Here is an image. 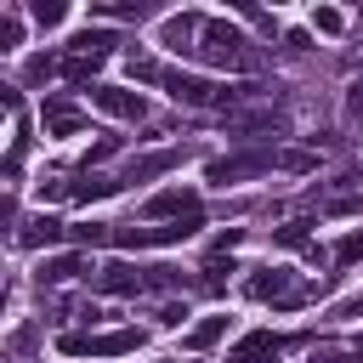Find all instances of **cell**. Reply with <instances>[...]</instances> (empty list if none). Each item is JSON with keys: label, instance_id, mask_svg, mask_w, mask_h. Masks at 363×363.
I'll list each match as a JSON object with an SVG mask.
<instances>
[{"label": "cell", "instance_id": "obj_30", "mask_svg": "<svg viewBox=\"0 0 363 363\" xmlns=\"http://www.w3.org/2000/svg\"><path fill=\"white\" fill-rule=\"evenodd\" d=\"M113 147H119V142H113V136H102V142H96V147H91V153H85V170H91V164H96V159H108V153H113Z\"/></svg>", "mask_w": 363, "mask_h": 363}, {"label": "cell", "instance_id": "obj_31", "mask_svg": "<svg viewBox=\"0 0 363 363\" xmlns=\"http://www.w3.org/2000/svg\"><path fill=\"white\" fill-rule=\"evenodd\" d=\"M233 244H238V227H227V233H216V244H210V250L221 255V250H233Z\"/></svg>", "mask_w": 363, "mask_h": 363}, {"label": "cell", "instance_id": "obj_32", "mask_svg": "<svg viewBox=\"0 0 363 363\" xmlns=\"http://www.w3.org/2000/svg\"><path fill=\"white\" fill-rule=\"evenodd\" d=\"M335 318H363V295H357V301H346V306H340Z\"/></svg>", "mask_w": 363, "mask_h": 363}, {"label": "cell", "instance_id": "obj_3", "mask_svg": "<svg viewBox=\"0 0 363 363\" xmlns=\"http://www.w3.org/2000/svg\"><path fill=\"white\" fill-rule=\"evenodd\" d=\"M142 346V329H108V335H57V352L68 357H125Z\"/></svg>", "mask_w": 363, "mask_h": 363}, {"label": "cell", "instance_id": "obj_17", "mask_svg": "<svg viewBox=\"0 0 363 363\" xmlns=\"http://www.w3.org/2000/svg\"><path fill=\"white\" fill-rule=\"evenodd\" d=\"M221 335H227V318H221V312H216V318H199V323L187 329V352H210Z\"/></svg>", "mask_w": 363, "mask_h": 363}, {"label": "cell", "instance_id": "obj_9", "mask_svg": "<svg viewBox=\"0 0 363 363\" xmlns=\"http://www.w3.org/2000/svg\"><path fill=\"white\" fill-rule=\"evenodd\" d=\"M40 119H45L51 136H74V130H85V113H79L74 102H62V96H51V102L40 108Z\"/></svg>", "mask_w": 363, "mask_h": 363}, {"label": "cell", "instance_id": "obj_33", "mask_svg": "<svg viewBox=\"0 0 363 363\" xmlns=\"http://www.w3.org/2000/svg\"><path fill=\"white\" fill-rule=\"evenodd\" d=\"M357 357H363V335H357Z\"/></svg>", "mask_w": 363, "mask_h": 363}, {"label": "cell", "instance_id": "obj_1", "mask_svg": "<svg viewBox=\"0 0 363 363\" xmlns=\"http://www.w3.org/2000/svg\"><path fill=\"white\" fill-rule=\"evenodd\" d=\"M164 91L182 102V108H233L244 96H261L267 85H216L204 74H182V68H164Z\"/></svg>", "mask_w": 363, "mask_h": 363}, {"label": "cell", "instance_id": "obj_6", "mask_svg": "<svg viewBox=\"0 0 363 363\" xmlns=\"http://www.w3.org/2000/svg\"><path fill=\"white\" fill-rule=\"evenodd\" d=\"M272 164H278V153H233V159H216L204 176L216 187H227V182H244V176H267Z\"/></svg>", "mask_w": 363, "mask_h": 363}, {"label": "cell", "instance_id": "obj_4", "mask_svg": "<svg viewBox=\"0 0 363 363\" xmlns=\"http://www.w3.org/2000/svg\"><path fill=\"white\" fill-rule=\"evenodd\" d=\"M250 295H255V301H278V306H301L312 289H295L284 267H255V272H250Z\"/></svg>", "mask_w": 363, "mask_h": 363}, {"label": "cell", "instance_id": "obj_29", "mask_svg": "<svg viewBox=\"0 0 363 363\" xmlns=\"http://www.w3.org/2000/svg\"><path fill=\"white\" fill-rule=\"evenodd\" d=\"M17 40H23V28H17V23H11V17H6V23H0V51H11V45H17Z\"/></svg>", "mask_w": 363, "mask_h": 363}, {"label": "cell", "instance_id": "obj_22", "mask_svg": "<svg viewBox=\"0 0 363 363\" xmlns=\"http://www.w3.org/2000/svg\"><path fill=\"white\" fill-rule=\"evenodd\" d=\"M335 261H340V267H352V261H363V227H357V233H346V238L335 244Z\"/></svg>", "mask_w": 363, "mask_h": 363}, {"label": "cell", "instance_id": "obj_13", "mask_svg": "<svg viewBox=\"0 0 363 363\" xmlns=\"http://www.w3.org/2000/svg\"><path fill=\"white\" fill-rule=\"evenodd\" d=\"M147 216H176L182 221V216H199V199L187 187H170V193H153L147 199Z\"/></svg>", "mask_w": 363, "mask_h": 363}, {"label": "cell", "instance_id": "obj_8", "mask_svg": "<svg viewBox=\"0 0 363 363\" xmlns=\"http://www.w3.org/2000/svg\"><path fill=\"white\" fill-rule=\"evenodd\" d=\"M182 159H187V147H159V153H142V159H130V164H125V176H119V182H147V176L182 170Z\"/></svg>", "mask_w": 363, "mask_h": 363}, {"label": "cell", "instance_id": "obj_11", "mask_svg": "<svg viewBox=\"0 0 363 363\" xmlns=\"http://www.w3.org/2000/svg\"><path fill=\"white\" fill-rule=\"evenodd\" d=\"M199 28H204V17H187V11H182V17H164L159 40H164L170 51H187V57H193V51H199V45H193V34H199Z\"/></svg>", "mask_w": 363, "mask_h": 363}, {"label": "cell", "instance_id": "obj_20", "mask_svg": "<svg viewBox=\"0 0 363 363\" xmlns=\"http://www.w3.org/2000/svg\"><path fill=\"white\" fill-rule=\"evenodd\" d=\"M278 244H284V250H312L306 221H284V227H278Z\"/></svg>", "mask_w": 363, "mask_h": 363}, {"label": "cell", "instance_id": "obj_5", "mask_svg": "<svg viewBox=\"0 0 363 363\" xmlns=\"http://www.w3.org/2000/svg\"><path fill=\"white\" fill-rule=\"evenodd\" d=\"M91 102H96L102 113L125 119V125H142V119H147V102H142V91H125V85H91Z\"/></svg>", "mask_w": 363, "mask_h": 363}, {"label": "cell", "instance_id": "obj_19", "mask_svg": "<svg viewBox=\"0 0 363 363\" xmlns=\"http://www.w3.org/2000/svg\"><path fill=\"white\" fill-rule=\"evenodd\" d=\"M125 68H130V79H159V85H164V68H159L153 57H142V51H130Z\"/></svg>", "mask_w": 363, "mask_h": 363}, {"label": "cell", "instance_id": "obj_24", "mask_svg": "<svg viewBox=\"0 0 363 363\" xmlns=\"http://www.w3.org/2000/svg\"><path fill=\"white\" fill-rule=\"evenodd\" d=\"M312 23H318L323 34H340V28H346V17H340L335 6H318V11H312Z\"/></svg>", "mask_w": 363, "mask_h": 363}, {"label": "cell", "instance_id": "obj_28", "mask_svg": "<svg viewBox=\"0 0 363 363\" xmlns=\"http://www.w3.org/2000/svg\"><path fill=\"white\" fill-rule=\"evenodd\" d=\"M182 318H187V306H176V301L159 306V323H164V329H182Z\"/></svg>", "mask_w": 363, "mask_h": 363}, {"label": "cell", "instance_id": "obj_21", "mask_svg": "<svg viewBox=\"0 0 363 363\" xmlns=\"http://www.w3.org/2000/svg\"><path fill=\"white\" fill-rule=\"evenodd\" d=\"M28 11H34V23H40V28H51V23H62V17H68V6H62V0H34Z\"/></svg>", "mask_w": 363, "mask_h": 363}, {"label": "cell", "instance_id": "obj_7", "mask_svg": "<svg viewBox=\"0 0 363 363\" xmlns=\"http://www.w3.org/2000/svg\"><path fill=\"white\" fill-rule=\"evenodd\" d=\"M278 352H284V340H278L272 329H250V335L227 352V363H278Z\"/></svg>", "mask_w": 363, "mask_h": 363}, {"label": "cell", "instance_id": "obj_25", "mask_svg": "<svg viewBox=\"0 0 363 363\" xmlns=\"http://www.w3.org/2000/svg\"><path fill=\"white\" fill-rule=\"evenodd\" d=\"M238 125H250V130H284V119H278L272 108H261V113H244Z\"/></svg>", "mask_w": 363, "mask_h": 363}, {"label": "cell", "instance_id": "obj_12", "mask_svg": "<svg viewBox=\"0 0 363 363\" xmlns=\"http://www.w3.org/2000/svg\"><path fill=\"white\" fill-rule=\"evenodd\" d=\"M62 238H68V227H62V221H51V216H34V221H23V227H17V244H23V250L62 244Z\"/></svg>", "mask_w": 363, "mask_h": 363}, {"label": "cell", "instance_id": "obj_15", "mask_svg": "<svg viewBox=\"0 0 363 363\" xmlns=\"http://www.w3.org/2000/svg\"><path fill=\"white\" fill-rule=\"evenodd\" d=\"M113 45H119L113 28H79V34L68 40V51H91V57H113Z\"/></svg>", "mask_w": 363, "mask_h": 363}, {"label": "cell", "instance_id": "obj_26", "mask_svg": "<svg viewBox=\"0 0 363 363\" xmlns=\"http://www.w3.org/2000/svg\"><path fill=\"white\" fill-rule=\"evenodd\" d=\"M278 164H284V170H301V176H306V170H318V159H312V153H301V147L278 153Z\"/></svg>", "mask_w": 363, "mask_h": 363}, {"label": "cell", "instance_id": "obj_16", "mask_svg": "<svg viewBox=\"0 0 363 363\" xmlns=\"http://www.w3.org/2000/svg\"><path fill=\"white\" fill-rule=\"evenodd\" d=\"M125 182L119 176H85V182H68V199H79V204H91V199H113Z\"/></svg>", "mask_w": 363, "mask_h": 363}, {"label": "cell", "instance_id": "obj_2", "mask_svg": "<svg viewBox=\"0 0 363 363\" xmlns=\"http://www.w3.org/2000/svg\"><path fill=\"white\" fill-rule=\"evenodd\" d=\"M199 62H210V68H244L250 62V51H244V34L233 28V23H204L199 28V51H193Z\"/></svg>", "mask_w": 363, "mask_h": 363}, {"label": "cell", "instance_id": "obj_23", "mask_svg": "<svg viewBox=\"0 0 363 363\" xmlns=\"http://www.w3.org/2000/svg\"><path fill=\"white\" fill-rule=\"evenodd\" d=\"M227 272H238V267H233V261H221V255H210V261H204V278H199V284H204V289H221V278H227Z\"/></svg>", "mask_w": 363, "mask_h": 363}, {"label": "cell", "instance_id": "obj_14", "mask_svg": "<svg viewBox=\"0 0 363 363\" xmlns=\"http://www.w3.org/2000/svg\"><path fill=\"white\" fill-rule=\"evenodd\" d=\"M79 272H96V267L85 255H51V261H40V284H68Z\"/></svg>", "mask_w": 363, "mask_h": 363}, {"label": "cell", "instance_id": "obj_10", "mask_svg": "<svg viewBox=\"0 0 363 363\" xmlns=\"http://www.w3.org/2000/svg\"><path fill=\"white\" fill-rule=\"evenodd\" d=\"M96 289H102V295H136V289H147V278H142L136 267L113 261V267H102V272H96Z\"/></svg>", "mask_w": 363, "mask_h": 363}, {"label": "cell", "instance_id": "obj_27", "mask_svg": "<svg viewBox=\"0 0 363 363\" xmlns=\"http://www.w3.org/2000/svg\"><path fill=\"white\" fill-rule=\"evenodd\" d=\"M346 113H352V119H363V74L346 85Z\"/></svg>", "mask_w": 363, "mask_h": 363}, {"label": "cell", "instance_id": "obj_18", "mask_svg": "<svg viewBox=\"0 0 363 363\" xmlns=\"http://www.w3.org/2000/svg\"><path fill=\"white\" fill-rule=\"evenodd\" d=\"M91 11H96V17H147L153 6H147V0H119V6L102 0V6H91Z\"/></svg>", "mask_w": 363, "mask_h": 363}]
</instances>
